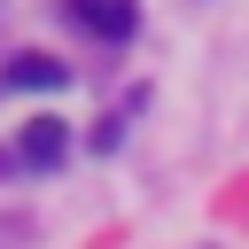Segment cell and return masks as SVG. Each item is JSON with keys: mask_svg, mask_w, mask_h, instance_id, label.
<instances>
[{"mask_svg": "<svg viewBox=\"0 0 249 249\" xmlns=\"http://www.w3.org/2000/svg\"><path fill=\"white\" fill-rule=\"evenodd\" d=\"M78 23H86L93 39H109V47H124V39L140 31V8H132V0H78Z\"/></svg>", "mask_w": 249, "mask_h": 249, "instance_id": "cell-1", "label": "cell"}, {"mask_svg": "<svg viewBox=\"0 0 249 249\" xmlns=\"http://www.w3.org/2000/svg\"><path fill=\"white\" fill-rule=\"evenodd\" d=\"M62 148H70L62 117H31V124H23V140H16V156H23L31 171H54V163H62Z\"/></svg>", "mask_w": 249, "mask_h": 249, "instance_id": "cell-2", "label": "cell"}, {"mask_svg": "<svg viewBox=\"0 0 249 249\" xmlns=\"http://www.w3.org/2000/svg\"><path fill=\"white\" fill-rule=\"evenodd\" d=\"M62 78H70V70H62L54 54H16V62H8V86H23V93H54Z\"/></svg>", "mask_w": 249, "mask_h": 249, "instance_id": "cell-3", "label": "cell"}]
</instances>
